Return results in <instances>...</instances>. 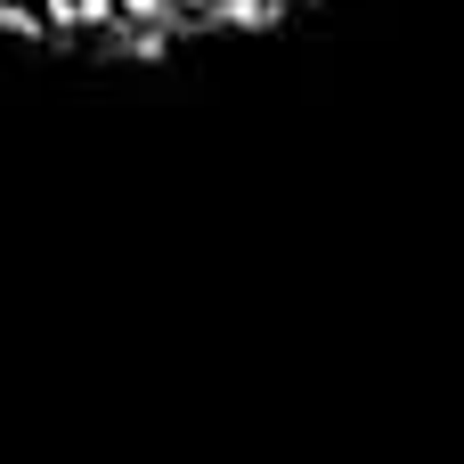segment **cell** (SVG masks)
I'll return each mask as SVG.
<instances>
[{
  "label": "cell",
  "mask_w": 464,
  "mask_h": 464,
  "mask_svg": "<svg viewBox=\"0 0 464 464\" xmlns=\"http://www.w3.org/2000/svg\"><path fill=\"white\" fill-rule=\"evenodd\" d=\"M73 24H82V33H106V24H122V16H114V0H73Z\"/></svg>",
  "instance_id": "1"
},
{
  "label": "cell",
  "mask_w": 464,
  "mask_h": 464,
  "mask_svg": "<svg viewBox=\"0 0 464 464\" xmlns=\"http://www.w3.org/2000/svg\"><path fill=\"white\" fill-rule=\"evenodd\" d=\"M171 8H188V16H212V8H228V0H171Z\"/></svg>",
  "instance_id": "2"
},
{
  "label": "cell",
  "mask_w": 464,
  "mask_h": 464,
  "mask_svg": "<svg viewBox=\"0 0 464 464\" xmlns=\"http://www.w3.org/2000/svg\"><path fill=\"white\" fill-rule=\"evenodd\" d=\"M0 8H24V16H41V0H0Z\"/></svg>",
  "instance_id": "3"
},
{
  "label": "cell",
  "mask_w": 464,
  "mask_h": 464,
  "mask_svg": "<svg viewBox=\"0 0 464 464\" xmlns=\"http://www.w3.org/2000/svg\"><path fill=\"white\" fill-rule=\"evenodd\" d=\"M163 8H171V0H163Z\"/></svg>",
  "instance_id": "4"
}]
</instances>
